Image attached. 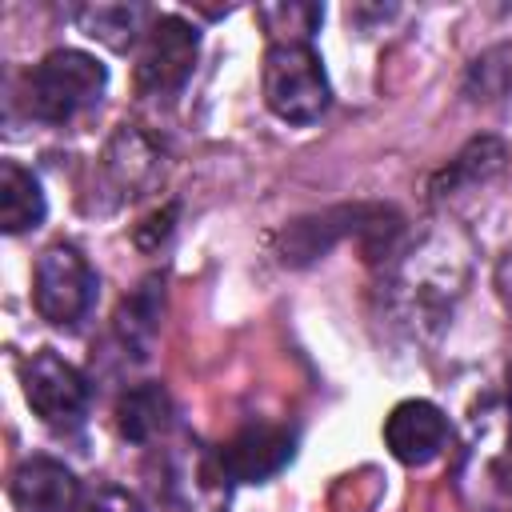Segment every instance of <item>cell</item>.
Listing matches in <instances>:
<instances>
[{
	"mask_svg": "<svg viewBox=\"0 0 512 512\" xmlns=\"http://www.w3.org/2000/svg\"><path fill=\"white\" fill-rule=\"evenodd\" d=\"M104 84L108 68L96 56L80 48H56L28 76V108L44 124H68L104 96Z\"/></svg>",
	"mask_w": 512,
	"mask_h": 512,
	"instance_id": "6da1fadb",
	"label": "cell"
},
{
	"mask_svg": "<svg viewBox=\"0 0 512 512\" xmlns=\"http://www.w3.org/2000/svg\"><path fill=\"white\" fill-rule=\"evenodd\" d=\"M328 76L312 44H268L264 104L284 124H312L328 108Z\"/></svg>",
	"mask_w": 512,
	"mask_h": 512,
	"instance_id": "7a4b0ae2",
	"label": "cell"
},
{
	"mask_svg": "<svg viewBox=\"0 0 512 512\" xmlns=\"http://www.w3.org/2000/svg\"><path fill=\"white\" fill-rule=\"evenodd\" d=\"M360 236L364 244L368 240H384L400 232V216L392 208H380V204H352V208H328L320 216H300L292 220L284 232H280V260L284 264H308L316 256H324L336 240L344 236Z\"/></svg>",
	"mask_w": 512,
	"mask_h": 512,
	"instance_id": "3957f363",
	"label": "cell"
},
{
	"mask_svg": "<svg viewBox=\"0 0 512 512\" xmlns=\"http://www.w3.org/2000/svg\"><path fill=\"white\" fill-rule=\"evenodd\" d=\"M32 304L56 328H72L92 312V304H96V272L88 268V260L72 244H52L36 260Z\"/></svg>",
	"mask_w": 512,
	"mask_h": 512,
	"instance_id": "277c9868",
	"label": "cell"
},
{
	"mask_svg": "<svg viewBox=\"0 0 512 512\" xmlns=\"http://www.w3.org/2000/svg\"><path fill=\"white\" fill-rule=\"evenodd\" d=\"M200 52V32L180 16H156L144 32V48L136 60V88L144 96H172L188 84Z\"/></svg>",
	"mask_w": 512,
	"mask_h": 512,
	"instance_id": "5b68a950",
	"label": "cell"
},
{
	"mask_svg": "<svg viewBox=\"0 0 512 512\" xmlns=\"http://www.w3.org/2000/svg\"><path fill=\"white\" fill-rule=\"evenodd\" d=\"M24 400L32 404V412L52 424V428H72L84 420L88 412V380L76 364H68L64 356H56L52 348H40L28 356L24 372Z\"/></svg>",
	"mask_w": 512,
	"mask_h": 512,
	"instance_id": "8992f818",
	"label": "cell"
},
{
	"mask_svg": "<svg viewBox=\"0 0 512 512\" xmlns=\"http://www.w3.org/2000/svg\"><path fill=\"white\" fill-rule=\"evenodd\" d=\"M296 456V432L284 424H248L228 436L216 452V464L236 484H264Z\"/></svg>",
	"mask_w": 512,
	"mask_h": 512,
	"instance_id": "52a82bcc",
	"label": "cell"
},
{
	"mask_svg": "<svg viewBox=\"0 0 512 512\" xmlns=\"http://www.w3.org/2000/svg\"><path fill=\"white\" fill-rule=\"evenodd\" d=\"M384 440L400 464H428L448 444V416L428 400H400L384 420Z\"/></svg>",
	"mask_w": 512,
	"mask_h": 512,
	"instance_id": "ba28073f",
	"label": "cell"
},
{
	"mask_svg": "<svg viewBox=\"0 0 512 512\" xmlns=\"http://www.w3.org/2000/svg\"><path fill=\"white\" fill-rule=\"evenodd\" d=\"M8 496L20 512H72L80 500V480L52 456H28L12 468Z\"/></svg>",
	"mask_w": 512,
	"mask_h": 512,
	"instance_id": "9c48e42d",
	"label": "cell"
},
{
	"mask_svg": "<svg viewBox=\"0 0 512 512\" xmlns=\"http://www.w3.org/2000/svg\"><path fill=\"white\" fill-rule=\"evenodd\" d=\"M152 160H156L152 144L136 128H120L116 140L108 144V152L100 156V176H96L100 184L96 188L112 192V208H116L140 192V184L152 176Z\"/></svg>",
	"mask_w": 512,
	"mask_h": 512,
	"instance_id": "30bf717a",
	"label": "cell"
},
{
	"mask_svg": "<svg viewBox=\"0 0 512 512\" xmlns=\"http://www.w3.org/2000/svg\"><path fill=\"white\" fill-rule=\"evenodd\" d=\"M504 160H508L504 140H496V136H476V140H468V144L448 160V168L436 172L432 196H436V200H448V196H456V192L480 188L484 180H492V176L504 168Z\"/></svg>",
	"mask_w": 512,
	"mask_h": 512,
	"instance_id": "8fae6325",
	"label": "cell"
},
{
	"mask_svg": "<svg viewBox=\"0 0 512 512\" xmlns=\"http://www.w3.org/2000/svg\"><path fill=\"white\" fill-rule=\"evenodd\" d=\"M44 192H40V180L20 168L16 160H4L0 164V228L8 236L16 232H28L36 224H44Z\"/></svg>",
	"mask_w": 512,
	"mask_h": 512,
	"instance_id": "7c38bea8",
	"label": "cell"
},
{
	"mask_svg": "<svg viewBox=\"0 0 512 512\" xmlns=\"http://www.w3.org/2000/svg\"><path fill=\"white\" fill-rule=\"evenodd\" d=\"M168 416H172V400L160 384H136L116 400V428L132 444H148L152 436H160Z\"/></svg>",
	"mask_w": 512,
	"mask_h": 512,
	"instance_id": "4fadbf2b",
	"label": "cell"
},
{
	"mask_svg": "<svg viewBox=\"0 0 512 512\" xmlns=\"http://www.w3.org/2000/svg\"><path fill=\"white\" fill-rule=\"evenodd\" d=\"M144 20H148V8H140V4H88V8H76V24L92 40H100V44H108L116 52L132 48L136 36L148 32Z\"/></svg>",
	"mask_w": 512,
	"mask_h": 512,
	"instance_id": "5bb4252c",
	"label": "cell"
},
{
	"mask_svg": "<svg viewBox=\"0 0 512 512\" xmlns=\"http://www.w3.org/2000/svg\"><path fill=\"white\" fill-rule=\"evenodd\" d=\"M160 308H164V280L160 276H148L132 296H124V304L116 312V328H120V340L128 348H136V356H144V348L152 344L156 324H160Z\"/></svg>",
	"mask_w": 512,
	"mask_h": 512,
	"instance_id": "9a60e30c",
	"label": "cell"
},
{
	"mask_svg": "<svg viewBox=\"0 0 512 512\" xmlns=\"http://www.w3.org/2000/svg\"><path fill=\"white\" fill-rule=\"evenodd\" d=\"M464 92L472 100H504V96H512V40L480 52L468 64Z\"/></svg>",
	"mask_w": 512,
	"mask_h": 512,
	"instance_id": "2e32d148",
	"label": "cell"
},
{
	"mask_svg": "<svg viewBox=\"0 0 512 512\" xmlns=\"http://www.w3.org/2000/svg\"><path fill=\"white\" fill-rule=\"evenodd\" d=\"M260 20L272 36V44H308L316 24L324 20L320 4H264Z\"/></svg>",
	"mask_w": 512,
	"mask_h": 512,
	"instance_id": "e0dca14e",
	"label": "cell"
},
{
	"mask_svg": "<svg viewBox=\"0 0 512 512\" xmlns=\"http://www.w3.org/2000/svg\"><path fill=\"white\" fill-rule=\"evenodd\" d=\"M72 512H144V504L116 484H100L92 492H80V500L72 504Z\"/></svg>",
	"mask_w": 512,
	"mask_h": 512,
	"instance_id": "ac0fdd59",
	"label": "cell"
},
{
	"mask_svg": "<svg viewBox=\"0 0 512 512\" xmlns=\"http://www.w3.org/2000/svg\"><path fill=\"white\" fill-rule=\"evenodd\" d=\"M172 220H176V204H164V208L152 212L144 224H136V244H140V248H156V244L172 232Z\"/></svg>",
	"mask_w": 512,
	"mask_h": 512,
	"instance_id": "d6986e66",
	"label": "cell"
},
{
	"mask_svg": "<svg viewBox=\"0 0 512 512\" xmlns=\"http://www.w3.org/2000/svg\"><path fill=\"white\" fill-rule=\"evenodd\" d=\"M500 488H504V500H508V508H512V464H508V472H504Z\"/></svg>",
	"mask_w": 512,
	"mask_h": 512,
	"instance_id": "ffe728a7",
	"label": "cell"
}]
</instances>
